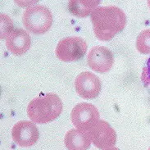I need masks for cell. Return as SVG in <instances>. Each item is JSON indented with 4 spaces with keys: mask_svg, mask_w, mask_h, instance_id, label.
Instances as JSON below:
<instances>
[{
    "mask_svg": "<svg viewBox=\"0 0 150 150\" xmlns=\"http://www.w3.org/2000/svg\"><path fill=\"white\" fill-rule=\"evenodd\" d=\"M93 33L99 40H111L126 25V16L116 6L98 7L90 15Z\"/></svg>",
    "mask_w": 150,
    "mask_h": 150,
    "instance_id": "obj_1",
    "label": "cell"
},
{
    "mask_svg": "<svg viewBox=\"0 0 150 150\" xmlns=\"http://www.w3.org/2000/svg\"><path fill=\"white\" fill-rule=\"evenodd\" d=\"M62 103L56 93H46L30 102L27 115L33 122L45 124L53 122L62 112Z\"/></svg>",
    "mask_w": 150,
    "mask_h": 150,
    "instance_id": "obj_2",
    "label": "cell"
},
{
    "mask_svg": "<svg viewBox=\"0 0 150 150\" xmlns=\"http://www.w3.org/2000/svg\"><path fill=\"white\" fill-rule=\"evenodd\" d=\"M22 22L25 28L36 35L45 34L53 24V15L49 8L42 5L30 7L23 13Z\"/></svg>",
    "mask_w": 150,
    "mask_h": 150,
    "instance_id": "obj_3",
    "label": "cell"
},
{
    "mask_svg": "<svg viewBox=\"0 0 150 150\" xmlns=\"http://www.w3.org/2000/svg\"><path fill=\"white\" fill-rule=\"evenodd\" d=\"M87 48V43L81 37H66L58 42L55 53L61 61L71 62L78 61L84 57Z\"/></svg>",
    "mask_w": 150,
    "mask_h": 150,
    "instance_id": "obj_4",
    "label": "cell"
},
{
    "mask_svg": "<svg viewBox=\"0 0 150 150\" xmlns=\"http://www.w3.org/2000/svg\"><path fill=\"white\" fill-rule=\"evenodd\" d=\"M71 121L77 130L89 132L99 121V112L91 103H81L75 106L71 111Z\"/></svg>",
    "mask_w": 150,
    "mask_h": 150,
    "instance_id": "obj_5",
    "label": "cell"
},
{
    "mask_svg": "<svg viewBox=\"0 0 150 150\" xmlns=\"http://www.w3.org/2000/svg\"><path fill=\"white\" fill-rule=\"evenodd\" d=\"M89 136L94 146L99 149H107L115 146L117 142V134L109 123L99 120L89 130Z\"/></svg>",
    "mask_w": 150,
    "mask_h": 150,
    "instance_id": "obj_6",
    "label": "cell"
},
{
    "mask_svg": "<svg viewBox=\"0 0 150 150\" xmlns=\"http://www.w3.org/2000/svg\"><path fill=\"white\" fill-rule=\"evenodd\" d=\"M77 94L85 99H92L98 96L102 89L100 79L90 71H83L75 80Z\"/></svg>",
    "mask_w": 150,
    "mask_h": 150,
    "instance_id": "obj_7",
    "label": "cell"
},
{
    "mask_svg": "<svg viewBox=\"0 0 150 150\" xmlns=\"http://www.w3.org/2000/svg\"><path fill=\"white\" fill-rule=\"evenodd\" d=\"M12 136L16 144L23 148H29L38 141L39 130L33 122L20 121L12 127Z\"/></svg>",
    "mask_w": 150,
    "mask_h": 150,
    "instance_id": "obj_8",
    "label": "cell"
},
{
    "mask_svg": "<svg viewBox=\"0 0 150 150\" xmlns=\"http://www.w3.org/2000/svg\"><path fill=\"white\" fill-rule=\"evenodd\" d=\"M88 65L99 73H106L112 69L114 57L111 50L104 46H95L89 50L87 57Z\"/></svg>",
    "mask_w": 150,
    "mask_h": 150,
    "instance_id": "obj_9",
    "label": "cell"
},
{
    "mask_svg": "<svg viewBox=\"0 0 150 150\" xmlns=\"http://www.w3.org/2000/svg\"><path fill=\"white\" fill-rule=\"evenodd\" d=\"M6 46L12 54L21 56L30 47V36L23 29H14L6 38Z\"/></svg>",
    "mask_w": 150,
    "mask_h": 150,
    "instance_id": "obj_10",
    "label": "cell"
},
{
    "mask_svg": "<svg viewBox=\"0 0 150 150\" xmlns=\"http://www.w3.org/2000/svg\"><path fill=\"white\" fill-rule=\"evenodd\" d=\"M89 132L71 129L67 132L64 143L68 150H87L91 144Z\"/></svg>",
    "mask_w": 150,
    "mask_h": 150,
    "instance_id": "obj_11",
    "label": "cell"
},
{
    "mask_svg": "<svg viewBox=\"0 0 150 150\" xmlns=\"http://www.w3.org/2000/svg\"><path fill=\"white\" fill-rule=\"evenodd\" d=\"M99 0H71L68 3L69 12L77 17H86L97 8Z\"/></svg>",
    "mask_w": 150,
    "mask_h": 150,
    "instance_id": "obj_12",
    "label": "cell"
},
{
    "mask_svg": "<svg viewBox=\"0 0 150 150\" xmlns=\"http://www.w3.org/2000/svg\"><path fill=\"white\" fill-rule=\"evenodd\" d=\"M136 49L142 54L150 53V29L144 30L136 39Z\"/></svg>",
    "mask_w": 150,
    "mask_h": 150,
    "instance_id": "obj_13",
    "label": "cell"
},
{
    "mask_svg": "<svg viewBox=\"0 0 150 150\" xmlns=\"http://www.w3.org/2000/svg\"><path fill=\"white\" fill-rule=\"evenodd\" d=\"M14 30L12 20L5 14H1V39H6Z\"/></svg>",
    "mask_w": 150,
    "mask_h": 150,
    "instance_id": "obj_14",
    "label": "cell"
},
{
    "mask_svg": "<svg viewBox=\"0 0 150 150\" xmlns=\"http://www.w3.org/2000/svg\"><path fill=\"white\" fill-rule=\"evenodd\" d=\"M141 81L144 85L150 89V57L147 59L141 74Z\"/></svg>",
    "mask_w": 150,
    "mask_h": 150,
    "instance_id": "obj_15",
    "label": "cell"
},
{
    "mask_svg": "<svg viewBox=\"0 0 150 150\" xmlns=\"http://www.w3.org/2000/svg\"><path fill=\"white\" fill-rule=\"evenodd\" d=\"M103 150H120L117 147H112V148H109V149H103Z\"/></svg>",
    "mask_w": 150,
    "mask_h": 150,
    "instance_id": "obj_16",
    "label": "cell"
},
{
    "mask_svg": "<svg viewBox=\"0 0 150 150\" xmlns=\"http://www.w3.org/2000/svg\"><path fill=\"white\" fill-rule=\"evenodd\" d=\"M148 5H149V8H150V0L149 1H148Z\"/></svg>",
    "mask_w": 150,
    "mask_h": 150,
    "instance_id": "obj_17",
    "label": "cell"
},
{
    "mask_svg": "<svg viewBox=\"0 0 150 150\" xmlns=\"http://www.w3.org/2000/svg\"><path fill=\"white\" fill-rule=\"evenodd\" d=\"M149 150H150V147H149Z\"/></svg>",
    "mask_w": 150,
    "mask_h": 150,
    "instance_id": "obj_18",
    "label": "cell"
}]
</instances>
